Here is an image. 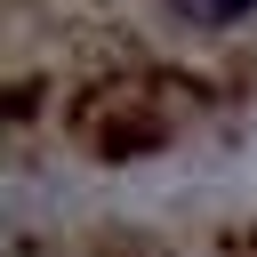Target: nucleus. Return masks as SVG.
<instances>
[{"instance_id":"obj_1","label":"nucleus","mask_w":257,"mask_h":257,"mask_svg":"<svg viewBox=\"0 0 257 257\" xmlns=\"http://www.w3.org/2000/svg\"><path fill=\"white\" fill-rule=\"evenodd\" d=\"M16 96H64V120L96 145V161H137L193 112L257 96V0H8Z\"/></svg>"}]
</instances>
